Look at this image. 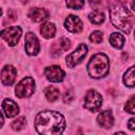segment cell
I'll return each mask as SVG.
<instances>
[{
	"label": "cell",
	"mask_w": 135,
	"mask_h": 135,
	"mask_svg": "<svg viewBox=\"0 0 135 135\" xmlns=\"http://www.w3.org/2000/svg\"><path fill=\"white\" fill-rule=\"evenodd\" d=\"M65 127V119L59 112L42 111L35 118V129L40 135H61Z\"/></svg>",
	"instance_id": "cell-1"
},
{
	"label": "cell",
	"mask_w": 135,
	"mask_h": 135,
	"mask_svg": "<svg viewBox=\"0 0 135 135\" xmlns=\"http://www.w3.org/2000/svg\"><path fill=\"white\" fill-rule=\"evenodd\" d=\"M109 13L111 22L115 27L121 30L126 34L132 31L134 26V16L126 6L115 4L109 8Z\"/></svg>",
	"instance_id": "cell-2"
},
{
	"label": "cell",
	"mask_w": 135,
	"mask_h": 135,
	"mask_svg": "<svg viewBox=\"0 0 135 135\" xmlns=\"http://www.w3.org/2000/svg\"><path fill=\"white\" fill-rule=\"evenodd\" d=\"M110 71V61L107 55L98 53L92 56L88 64V73L93 78H102Z\"/></svg>",
	"instance_id": "cell-3"
},
{
	"label": "cell",
	"mask_w": 135,
	"mask_h": 135,
	"mask_svg": "<svg viewBox=\"0 0 135 135\" xmlns=\"http://www.w3.org/2000/svg\"><path fill=\"white\" fill-rule=\"evenodd\" d=\"M15 94L18 98H25L33 95L35 92V81L32 77L23 78L15 88Z\"/></svg>",
	"instance_id": "cell-4"
},
{
	"label": "cell",
	"mask_w": 135,
	"mask_h": 135,
	"mask_svg": "<svg viewBox=\"0 0 135 135\" xmlns=\"http://www.w3.org/2000/svg\"><path fill=\"white\" fill-rule=\"evenodd\" d=\"M102 104V96L96 90H90L84 96V108L92 112L97 111Z\"/></svg>",
	"instance_id": "cell-5"
},
{
	"label": "cell",
	"mask_w": 135,
	"mask_h": 135,
	"mask_svg": "<svg viewBox=\"0 0 135 135\" xmlns=\"http://www.w3.org/2000/svg\"><path fill=\"white\" fill-rule=\"evenodd\" d=\"M86 53H88V46L84 43L79 44L78 47L75 51H73L71 54H69L66 56L65 62H66L69 68H74L75 65L79 64L83 60V58L85 57Z\"/></svg>",
	"instance_id": "cell-6"
},
{
	"label": "cell",
	"mask_w": 135,
	"mask_h": 135,
	"mask_svg": "<svg viewBox=\"0 0 135 135\" xmlns=\"http://www.w3.org/2000/svg\"><path fill=\"white\" fill-rule=\"evenodd\" d=\"M21 34H22V31L19 26H11L0 32L1 38H3L11 46H14L18 43L21 37Z\"/></svg>",
	"instance_id": "cell-7"
},
{
	"label": "cell",
	"mask_w": 135,
	"mask_h": 135,
	"mask_svg": "<svg viewBox=\"0 0 135 135\" xmlns=\"http://www.w3.org/2000/svg\"><path fill=\"white\" fill-rule=\"evenodd\" d=\"M25 51L30 56H35L39 53L40 51V44L39 41L37 39V37L35 36L34 33L28 32L25 35V44H24Z\"/></svg>",
	"instance_id": "cell-8"
},
{
	"label": "cell",
	"mask_w": 135,
	"mask_h": 135,
	"mask_svg": "<svg viewBox=\"0 0 135 135\" xmlns=\"http://www.w3.org/2000/svg\"><path fill=\"white\" fill-rule=\"evenodd\" d=\"M44 74L47 80L52 82H60L64 79V76H65L64 71L58 65H51V66L45 68Z\"/></svg>",
	"instance_id": "cell-9"
},
{
	"label": "cell",
	"mask_w": 135,
	"mask_h": 135,
	"mask_svg": "<svg viewBox=\"0 0 135 135\" xmlns=\"http://www.w3.org/2000/svg\"><path fill=\"white\" fill-rule=\"evenodd\" d=\"M17 71L13 65H5L1 70V81L4 85H12L16 79Z\"/></svg>",
	"instance_id": "cell-10"
},
{
	"label": "cell",
	"mask_w": 135,
	"mask_h": 135,
	"mask_svg": "<svg viewBox=\"0 0 135 135\" xmlns=\"http://www.w3.org/2000/svg\"><path fill=\"white\" fill-rule=\"evenodd\" d=\"M64 26L71 33H80L82 31V21L79 17L70 15L64 21Z\"/></svg>",
	"instance_id": "cell-11"
},
{
	"label": "cell",
	"mask_w": 135,
	"mask_h": 135,
	"mask_svg": "<svg viewBox=\"0 0 135 135\" xmlns=\"http://www.w3.org/2000/svg\"><path fill=\"white\" fill-rule=\"evenodd\" d=\"M2 109H3V112H4V114L7 118H13V117L17 116V114L19 113L18 104L15 101H13L12 99H8V98H5L3 100Z\"/></svg>",
	"instance_id": "cell-12"
},
{
	"label": "cell",
	"mask_w": 135,
	"mask_h": 135,
	"mask_svg": "<svg viewBox=\"0 0 135 135\" xmlns=\"http://www.w3.org/2000/svg\"><path fill=\"white\" fill-rule=\"evenodd\" d=\"M97 121L102 128L111 129L113 127V123H114V117H113L112 111L111 110H105V111L101 112L97 117Z\"/></svg>",
	"instance_id": "cell-13"
},
{
	"label": "cell",
	"mask_w": 135,
	"mask_h": 135,
	"mask_svg": "<svg viewBox=\"0 0 135 135\" xmlns=\"http://www.w3.org/2000/svg\"><path fill=\"white\" fill-rule=\"evenodd\" d=\"M28 17L35 21V22H40L45 20L49 17V13L44 9V8H40V7H34L28 13Z\"/></svg>",
	"instance_id": "cell-14"
},
{
	"label": "cell",
	"mask_w": 135,
	"mask_h": 135,
	"mask_svg": "<svg viewBox=\"0 0 135 135\" xmlns=\"http://www.w3.org/2000/svg\"><path fill=\"white\" fill-rule=\"evenodd\" d=\"M55 32H56V26L54 25V23H51V22H45L40 27L41 35L46 39L53 38L55 36Z\"/></svg>",
	"instance_id": "cell-15"
},
{
	"label": "cell",
	"mask_w": 135,
	"mask_h": 135,
	"mask_svg": "<svg viewBox=\"0 0 135 135\" xmlns=\"http://www.w3.org/2000/svg\"><path fill=\"white\" fill-rule=\"evenodd\" d=\"M104 14H103V12L101 11V9H98V8H95V9H93L91 13H90V15H89V19H90V21L92 22V23H94V24H101L103 21H104Z\"/></svg>",
	"instance_id": "cell-16"
},
{
	"label": "cell",
	"mask_w": 135,
	"mask_h": 135,
	"mask_svg": "<svg viewBox=\"0 0 135 135\" xmlns=\"http://www.w3.org/2000/svg\"><path fill=\"white\" fill-rule=\"evenodd\" d=\"M110 43L116 49H122L124 44V37L119 33H112L110 36Z\"/></svg>",
	"instance_id": "cell-17"
},
{
	"label": "cell",
	"mask_w": 135,
	"mask_h": 135,
	"mask_svg": "<svg viewBox=\"0 0 135 135\" xmlns=\"http://www.w3.org/2000/svg\"><path fill=\"white\" fill-rule=\"evenodd\" d=\"M134 66H131L123 75V83L127 86L133 88L134 86Z\"/></svg>",
	"instance_id": "cell-18"
},
{
	"label": "cell",
	"mask_w": 135,
	"mask_h": 135,
	"mask_svg": "<svg viewBox=\"0 0 135 135\" xmlns=\"http://www.w3.org/2000/svg\"><path fill=\"white\" fill-rule=\"evenodd\" d=\"M44 93L49 101H56L59 98V90L55 86H47Z\"/></svg>",
	"instance_id": "cell-19"
},
{
	"label": "cell",
	"mask_w": 135,
	"mask_h": 135,
	"mask_svg": "<svg viewBox=\"0 0 135 135\" xmlns=\"http://www.w3.org/2000/svg\"><path fill=\"white\" fill-rule=\"evenodd\" d=\"M25 124H26L25 117L21 116V117L16 118V119L12 122L11 126H12V129H13V130H15V131H20V130H22V129L25 127Z\"/></svg>",
	"instance_id": "cell-20"
},
{
	"label": "cell",
	"mask_w": 135,
	"mask_h": 135,
	"mask_svg": "<svg viewBox=\"0 0 135 135\" xmlns=\"http://www.w3.org/2000/svg\"><path fill=\"white\" fill-rule=\"evenodd\" d=\"M102 33L101 32H99V31H95V32H93L91 35H90V40L92 41V42H94V43H99V42H101V40H102Z\"/></svg>",
	"instance_id": "cell-21"
},
{
	"label": "cell",
	"mask_w": 135,
	"mask_h": 135,
	"mask_svg": "<svg viewBox=\"0 0 135 135\" xmlns=\"http://www.w3.org/2000/svg\"><path fill=\"white\" fill-rule=\"evenodd\" d=\"M84 5V1H66V6L74 9H79Z\"/></svg>",
	"instance_id": "cell-22"
},
{
	"label": "cell",
	"mask_w": 135,
	"mask_h": 135,
	"mask_svg": "<svg viewBox=\"0 0 135 135\" xmlns=\"http://www.w3.org/2000/svg\"><path fill=\"white\" fill-rule=\"evenodd\" d=\"M124 109L127 112L131 113V114H134L135 113V107H134V96H132L130 98L129 101H127L126 105H124Z\"/></svg>",
	"instance_id": "cell-23"
},
{
	"label": "cell",
	"mask_w": 135,
	"mask_h": 135,
	"mask_svg": "<svg viewBox=\"0 0 135 135\" xmlns=\"http://www.w3.org/2000/svg\"><path fill=\"white\" fill-rule=\"evenodd\" d=\"M74 97H75V95H74V92H73V90L71 89V90H68V91H65V93L63 94V97H62V99H63V101H64V102H71V101H73Z\"/></svg>",
	"instance_id": "cell-24"
},
{
	"label": "cell",
	"mask_w": 135,
	"mask_h": 135,
	"mask_svg": "<svg viewBox=\"0 0 135 135\" xmlns=\"http://www.w3.org/2000/svg\"><path fill=\"white\" fill-rule=\"evenodd\" d=\"M128 124H129V129H130L131 131H134V129H135V126H134V118H133V117H132V118L129 120Z\"/></svg>",
	"instance_id": "cell-25"
},
{
	"label": "cell",
	"mask_w": 135,
	"mask_h": 135,
	"mask_svg": "<svg viewBox=\"0 0 135 135\" xmlns=\"http://www.w3.org/2000/svg\"><path fill=\"white\" fill-rule=\"evenodd\" d=\"M3 123H4V118H3V115H2V113L0 111V128L3 126Z\"/></svg>",
	"instance_id": "cell-26"
},
{
	"label": "cell",
	"mask_w": 135,
	"mask_h": 135,
	"mask_svg": "<svg viewBox=\"0 0 135 135\" xmlns=\"http://www.w3.org/2000/svg\"><path fill=\"white\" fill-rule=\"evenodd\" d=\"M114 135H128V134H126V133H123V132H117V133H115Z\"/></svg>",
	"instance_id": "cell-27"
},
{
	"label": "cell",
	"mask_w": 135,
	"mask_h": 135,
	"mask_svg": "<svg viewBox=\"0 0 135 135\" xmlns=\"http://www.w3.org/2000/svg\"><path fill=\"white\" fill-rule=\"evenodd\" d=\"M78 135H81V131L79 130V132H78Z\"/></svg>",
	"instance_id": "cell-28"
},
{
	"label": "cell",
	"mask_w": 135,
	"mask_h": 135,
	"mask_svg": "<svg viewBox=\"0 0 135 135\" xmlns=\"http://www.w3.org/2000/svg\"><path fill=\"white\" fill-rule=\"evenodd\" d=\"M1 15H2V11H1V8H0V17H1Z\"/></svg>",
	"instance_id": "cell-29"
}]
</instances>
